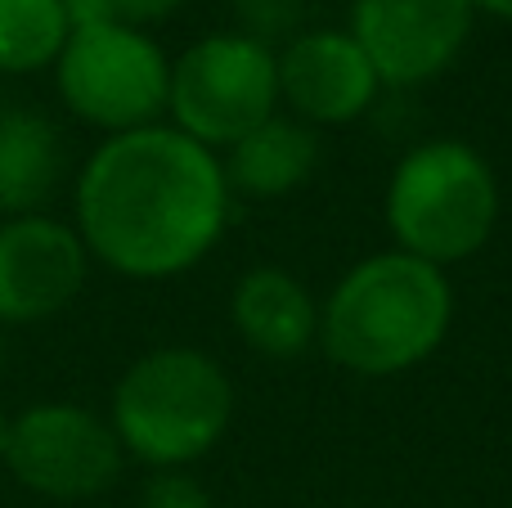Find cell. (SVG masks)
Segmentation results:
<instances>
[{"instance_id": "1", "label": "cell", "mask_w": 512, "mask_h": 508, "mask_svg": "<svg viewBox=\"0 0 512 508\" xmlns=\"http://www.w3.org/2000/svg\"><path fill=\"white\" fill-rule=\"evenodd\" d=\"M230 221L225 162L176 126L108 135L77 176V234L126 279H171L207 257Z\"/></svg>"}, {"instance_id": "2", "label": "cell", "mask_w": 512, "mask_h": 508, "mask_svg": "<svg viewBox=\"0 0 512 508\" xmlns=\"http://www.w3.org/2000/svg\"><path fill=\"white\" fill-rule=\"evenodd\" d=\"M454 293L441 266L378 252L342 275L319 311V342L328 360L360 378H391L423 365L445 342Z\"/></svg>"}, {"instance_id": "3", "label": "cell", "mask_w": 512, "mask_h": 508, "mask_svg": "<svg viewBox=\"0 0 512 508\" xmlns=\"http://www.w3.org/2000/svg\"><path fill=\"white\" fill-rule=\"evenodd\" d=\"M234 383L207 351L158 347L140 356L113 387V432L140 464L185 468L230 432Z\"/></svg>"}, {"instance_id": "4", "label": "cell", "mask_w": 512, "mask_h": 508, "mask_svg": "<svg viewBox=\"0 0 512 508\" xmlns=\"http://www.w3.org/2000/svg\"><path fill=\"white\" fill-rule=\"evenodd\" d=\"M387 225L400 252L427 266L477 257L499 225V180L463 140H432L396 162L387 185Z\"/></svg>"}, {"instance_id": "5", "label": "cell", "mask_w": 512, "mask_h": 508, "mask_svg": "<svg viewBox=\"0 0 512 508\" xmlns=\"http://www.w3.org/2000/svg\"><path fill=\"white\" fill-rule=\"evenodd\" d=\"M279 104V59L270 45L243 32H216L194 41L171 63L167 113L176 131L207 149H230L274 117Z\"/></svg>"}, {"instance_id": "6", "label": "cell", "mask_w": 512, "mask_h": 508, "mask_svg": "<svg viewBox=\"0 0 512 508\" xmlns=\"http://www.w3.org/2000/svg\"><path fill=\"white\" fill-rule=\"evenodd\" d=\"M59 95L81 122L108 135L140 131L167 113L171 63L153 36L126 23L77 27L54 59Z\"/></svg>"}, {"instance_id": "7", "label": "cell", "mask_w": 512, "mask_h": 508, "mask_svg": "<svg viewBox=\"0 0 512 508\" xmlns=\"http://www.w3.org/2000/svg\"><path fill=\"white\" fill-rule=\"evenodd\" d=\"M122 441L113 423L86 405L50 401L32 405L14 419L5 446V464L14 482L45 500H95L122 477Z\"/></svg>"}, {"instance_id": "8", "label": "cell", "mask_w": 512, "mask_h": 508, "mask_svg": "<svg viewBox=\"0 0 512 508\" xmlns=\"http://www.w3.org/2000/svg\"><path fill=\"white\" fill-rule=\"evenodd\" d=\"M472 0H355L351 36L382 86H423L463 54Z\"/></svg>"}, {"instance_id": "9", "label": "cell", "mask_w": 512, "mask_h": 508, "mask_svg": "<svg viewBox=\"0 0 512 508\" xmlns=\"http://www.w3.org/2000/svg\"><path fill=\"white\" fill-rule=\"evenodd\" d=\"M90 252L54 216L0 221V324H41L77 302Z\"/></svg>"}, {"instance_id": "10", "label": "cell", "mask_w": 512, "mask_h": 508, "mask_svg": "<svg viewBox=\"0 0 512 508\" xmlns=\"http://www.w3.org/2000/svg\"><path fill=\"white\" fill-rule=\"evenodd\" d=\"M279 99L306 126H346L364 117L382 81L351 32H297L279 54Z\"/></svg>"}, {"instance_id": "11", "label": "cell", "mask_w": 512, "mask_h": 508, "mask_svg": "<svg viewBox=\"0 0 512 508\" xmlns=\"http://www.w3.org/2000/svg\"><path fill=\"white\" fill-rule=\"evenodd\" d=\"M230 320L265 360H297L319 338V306L310 302L306 284L279 266H256L234 284Z\"/></svg>"}, {"instance_id": "12", "label": "cell", "mask_w": 512, "mask_h": 508, "mask_svg": "<svg viewBox=\"0 0 512 508\" xmlns=\"http://www.w3.org/2000/svg\"><path fill=\"white\" fill-rule=\"evenodd\" d=\"M63 180V135L45 113H0V212L41 216Z\"/></svg>"}, {"instance_id": "13", "label": "cell", "mask_w": 512, "mask_h": 508, "mask_svg": "<svg viewBox=\"0 0 512 508\" xmlns=\"http://www.w3.org/2000/svg\"><path fill=\"white\" fill-rule=\"evenodd\" d=\"M319 167V135L297 117H265L256 131L230 144L225 180L248 198H283L301 189Z\"/></svg>"}, {"instance_id": "14", "label": "cell", "mask_w": 512, "mask_h": 508, "mask_svg": "<svg viewBox=\"0 0 512 508\" xmlns=\"http://www.w3.org/2000/svg\"><path fill=\"white\" fill-rule=\"evenodd\" d=\"M68 36L63 0H0V72L54 68Z\"/></svg>"}, {"instance_id": "15", "label": "cell", "mask_w": 512, "mask_h": 508, "mask_svg": "<svg viewBox=\"0 0 512 508\" xmlns=\"http://www.w3.org/2000/svg\"><path fill=\"white\" fill-rule=\"evenodd\" d=\"M310 0H239V18H243V36L261 45L274 41H292L306 18Z\"/></svg>"}, {"instance_id": "16", "label": "cell", "mask_w": 512, "mask_h": 508, "mask_svg": "<svg viewBox=\"0 0 512 508\" xmlns=\"http://www.w3.org/2000/svg\"><path fill=\"white\" fill-rule=\"evenodd\" d=\"M140 508H216V504L203 482H194V477L180 473V468H167V473H153L149 482H144Z\"/></svg>"}, {"instance_id": "17", "label": "cell", "mask_w": 512, "mask_h": 508, "mask_svg": "<svg viewBox=\"0 0 512 508\" xmlns=\"http://www.w3.org/2000/svg\"><path fill=\"white\" fill-rule=\"evenodd\" d=\"M180 9V0H117V23L126 27H149V23H162Z\"/></svg>"}, {"instance_id": "18", "label": "cell", "mask_w": 512, "mask_h": 508, "mask_svg": "<svg viewBox=\"0 0 512 508\" xmlns=\"http://www.w3.org/2000/svg\"><path fill=\"white\" fill-rule=\"evenodd\" d=\"M72 32L77 27H99V23H117V0H63Z\"/></svg>"}, {"instance_id": "19", "label": "cell", "mask_w": 512, "mask_h": 508, "mask_svg": "<svg viewBox=\"0 0 512 508\" xmlns=\"http://www.w3.org/2000/svg\"><path fill=\"white\" fill-rule=\"evenodd\" d=\"M472 9H486V14L508 18V23H512V0H472Z\"/></svg>"}, {"instance_id": "20", "label": "cell", "mask_w": 512, "mask_h": 508, "mask_svg": "<svg viewBox=\"0 0 512 508\" xmlns=\"http://www.w3.org/2000/svg\"><path fill=\"white\" fill-rule=\"evenodd\" d=\"M9 428H14V419H5V414H0V459H5V446H9Z\"/></svg>"}, {"instance_id": "21", "label": "cell", "mask_w": 512, "mask_h": 508, "mask_svg": "<svg viewBox=\"0 0 512 508\" xmlns=\"http://www.w3.org/2000/svg\"><path fill=\"white\" fill-rule=\"evenodd\" d=\"M0 369H5V342H0Z\"/></svg>"}]
</instances>
